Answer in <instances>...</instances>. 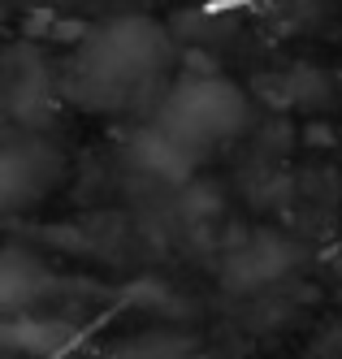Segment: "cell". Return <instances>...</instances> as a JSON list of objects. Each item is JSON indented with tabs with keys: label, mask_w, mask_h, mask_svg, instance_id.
Segmentation results:
<instances>
[{
	"label": "cell",
	"mask_w": 342,
	"mask_h": 359,
	"mask_svg": "<svg viewBox=\"0 0 342 359\" xmlns=\"http://www.w3.org/2000/svg\"><path fill=\"white\" fill-rule=\"evenodd\" d=\"M44 286H48V273L39 260H31L22 251H0V312L31 303Z\"/></svg>",
	"instance_id": "4"
},
{
	"label": "cell",
	"mask_w": 342,
	"mask_h": 359,
	"mask_svg": "<svg viewBox=\"0 0 342 359\" xmlns=\"http://www.w3.org/2000/svg\"><path fill=\"white\" fill-rule=\"evenodd\" d=\"M57 177V156L39 143H22L0 151V212H13L22 203H35L48 182Z\"/></svg>",
	"instance_id": "3"
},
{
	"label": "cell",
	"mask_w": 342,
	"mask_h": 359,
	"mask_svg": "<svg viewBox=\"0 0 342 359\" xmlns=\"http://www.w3.org/2000/svg\"><path fill=\"white\" fill-rule=\"evenodd\" d=\"M165 61V35L143 18H121L91 43L78 48L70 69V95L87 109H117L130 91L147 87Z\"/></svg>",
	"instance_id": "1"
},
{
	"label": "cell",
	"mask_w": 342,
	"mask_h": 359,
	"mask_svg": "<svg viewBox=\"0 0 342 359\" xmlns=\"http://www.w3.org/2000/svg\"><path fill=\"white\" fill-rule=\"evenodd\" d=\"M243 121H247V104L239 87H230L225 79H187L169 91L156 130L169 135L195 161V151H208L225 143L230 135H239Z\"/></svg>",
	"instance_id": "2"
}]
</instances>
